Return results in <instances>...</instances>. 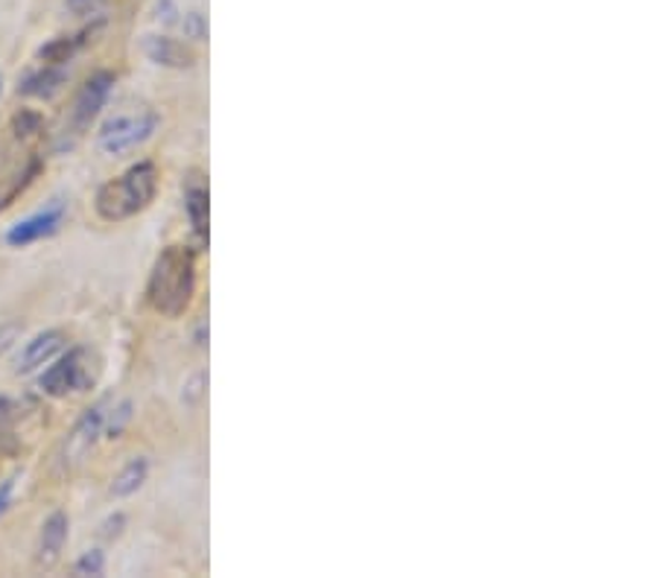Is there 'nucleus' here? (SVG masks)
Here are the masks:
<instances>
[{
	"instance_id": "obj_1",
	"label": "nucleus",
	"mask_w": 657,
	"mask_h": 578,
	"mask_svg": "<svg viewBox=\"0 0 657 578\" xmlns=\"http://www.w3.org/2000/svg\"><path fill=\"white\" fill-rule=\"evenodd\" d=\"M197 296V252L181 243L164 246L146 281V304L164 319H181Z\"/></svg>"
},
{
	"instance_id": "obj_2",
	"label": "nucleus",
	"mask_w": 657,
	"mask_h": 578,
	"mask_svg": "<svg viewBox=\"0 0 657 578\" xmlns=\"http://www.w3.org/2000/svg\"><path fill=\"white\" fill-rule=\"evenodd\" d=\"M158 167L155 162L132 164L123 176L105 181L94 196V211L105 222H126L144 213L158 196Z\"/></svg>"
},
{
	"instance_id": "obj_3",
	"label": "nucleus",
	"mask_w": 657,
	"mask_h": 578,
	"mask_svg": "<svg viewBox=\"0 0 657 578\" xmlns=\"http://www.w3.org/2000/svg\"><path fill=\"white\" fill-rule=\"evenodd\" d=\"M100 366L97 357L88 348H70L62 354L42 377H38V389L47 398H68L74 391H88L97 384Z\"/></svg>"
},
{
	"instance_id": "obj_4",
	"label": "nucleus",
	"mask_w": 657,
	"mask_h": 578,
	"mask_svg": "<svg viewBox=\"0 0 657 578\" xmlns=\"http://www.w3.org/2000/svg\"><path fill=\"white\" fill-rule=\"evenodd\" d=\"M158 123H162V118L153 109H135L126 111V114H114L100 129L97 144H100V149L105 155H126L132 149H137V146H144L155 135Z\"/></svg>"
},
{
	"instance_id": "obj_5",
	"label": "nucleus",
	"mask_w": 657,
	"mask_h": 578,
	"mask_svg": "<svg viewBox=\"0 0 657 578\" xmlns=\"http://www.w3.org/2000/svg\"><path fill=\"white\" fill-rule=\"evenodd\" d=\"M111 88H114V74L111 70H97L86 79V86L79 88L70 105V129L82 135L91 123L97 120V114L103 111V105L109 102Z\"/></svg>"
},
{
	"instance_id": "obj_6",
	"label": "nucleus",
	"mask_w": 657,
	"mask_h": 578,
	"mask_svg": "<svg viewBox=\"0 0 657 578\" xmlns=\"http://www.w3.org/2000/svg\"><path fill=\"white\" fill-rule=\"evenodd\" d=\"M103 421H105L103 403L86 409V415L79 418L77 424H74V430H70L68 438H65V444H62V465H65V468L70 470L86 462L88 453L94 451L97 438L103 435Z\"/></svg>"
},
{
	"instance_id": "obj_7",
	"label": "nucleus",
	"mask_w": 657,
	"mask_h": 578,
	"mask_svg": "<svg viewBox=\"0 0 657 578\" xmlns=\"http://www.w3.org/2000/svg\"><path fill=\"white\" fill-rule=\"evenodd\" d=\"M62 220H65V204L62 202L47 204L44 211H38V213H33V216H26V220L15 222V225L7 231V243L12 248L33 246V243H38V240L53 237V234L59 231Z\"/></svg>"
},
{
	"instance_id": "obj_8",
	"label": "nucleus",
	"mask_w": 657,
	"mask_h": 578,
	"mask_svg": "<svg viewBox=\"0 0 657 578\" xmlns=\"http://www.w3.org/2000/svg\"><path fill=\"white\" fill-rule=\"evenodd\" d=\"M185 213L193 234L208 243V222H211V190L202 170H190L185 179Z\"/></svg>"
},
{
	"instance_id": "obj_9",
	"label": "nucleus",
	"mask_w": 657,
	"mask_h": 578,
	"mask_svg": "<svg viewBox=\"0 0 657 578\" xmlns=\"http://www.w3.org/2000/svg\"><path fill=\"white\" fill-rule=\"evenodd\" d=\"M68 529L70 520L65 511H53L51 518L44 520L38 546H35V567H38V570H53V567L59 564L62 549L68 544Z\"/></svg>"
},
{
	"instance_id": "obj_10",
	"label": "nucleus",
	"mask_w": 657,
	"mask_h": 578,
	"mask_svg": "<svg viewBox=\"0 0 657 578\" xmlns=\"http://www.w3.org/2000/svg\"><path fill=\"white\" fill-rule=\"evenodd\" d=\"M65 345H68V336H65V331H59V327L38 333V336H33V340L26 342L24 348H21V354H18L15 371L18 375H30L35 368H42L44 363L59 357L62 351H65Z\"/></svg>"
},
{
	"instance_id": "obj_11",
	"label": "nucleus",
	"mask_w": 657,
	"mask_h": 578,
	"mask_svg": "<svg viewBox=\"0 0 657 578\" xmlns=\"http://www.w3.org/2000/svg\"><path fill=\"white\" fill-rule=\"evenodd\" d=\"M144 53L146 59L162 65V68L172 70H190L197 65V53L193 47H188L179 38H170V35H146L144 38Z\"/></svg>"
},
{
	"instance_id": "obj_12",
	"label": "nucleus",
	"mask_w": 657,
	"mask_h": 578,
	"mask_svg": "<svg viewBox=\"0 0 657 578\" xmlns=\"http://www.w3.org/2000/svg\"><path fill=\"white\" fill-rule=\"evenodd\" d=\"M65 79H68V70L62 68V65H44L42 62V68L26 74L24 82L18 86V91L26 97H42V100H47V97H53L65 86Z\"/></svg>"
},
{
	"instance_id": "obj_13",
	"label": "nucleus",
	"mask_w": 657,
	"mask_h": 578,
	"mask_svg": "<svg viewBox=\"0 0 657 578\" xmlns=\"http://www.w3.org/2000/svg\"><path fill=\"white\" fill-rule=\"evenodd\" d=\"M146 479H149V462H146L144 456H135V459L126 462V465L120 468L118 477L111 479L109 493L114 500H126V497H132V493H137L144 488Z\"/></svg>"
},
{
	"instance_id": "obj_14",
	"label": "nucleus",
	"mask_w": 657,
	"mask_h": 578,
	"mask_svg": "<svg viewBox=\"0 0 657 578\" xmlns=\"http://www.w3.org/2000/svg\"><path fill=\"white\" fill-rule=\"evenodd\" d=\"M88 35H94V30H82V33H74V35H59V38H53V42H47L38 51V59L44 62V65H68L74 56H77L82 47H86Z\"/></svg>"
},
{
	"instance_id": "obj_15",
	"label": "nucleus",
	"mask_w": 657,
	"mask_h": 578,
	"mask_svg": "<svg viewBox=\"0 0 657 578\" xmlns=\"http://www.w3.org/2000/svg\"><path fill=\"white\" fill-rule=\"evenodd\" d=\"M129 421H132V400H123V403L114 409V415H111L109 421H103L105 438H118V435L126 430Z\"/></svg>"
},
{
	"instance_id": "obj_16",
	"label": "nucleus",
	"mask_w": 657,
	"mask_h": 578,
	"mask_svg": "<svg viewBox=\"0 0 657 578\" xmlns=\"http://www.w3.org/2000/svg\"><path fill=\"white\" fill-rule=\"evenodd\" d=\"M74 573H77V576H103L105 555L100 553V549H88V553H82V558L74 564Z\"/></svg>"
},
{
	"instance_id": "obj_17",
	"label": "nucleus",
	"mask_w": 657,
	"mask_h": 578,
	"mask_svg": "<svg viewBox=\"0 0 657 578\" xmlns=\"http://www.w3.org/2000/svg\"><path fill=\"white\" fill-rule=\"evenodd\" d=\"M202 394H205V375L199 371V375L190 377L188 389H185V394H181V398H185V403H190V407H197L199 400H202Z\"/></svg>"
},
{
	"instance_id": "obj_18",
	"label": "nucleus",
	"mask_w": 657,
	"mask_h": 578,
	"mask_svg": "<svg viewBox=\"0 0 657 578\" xmlns=\"http://www.w3.org/2000/svg\"><path fill=\"white\" fill-rule=\"evenodd\" d=\"M185 33H188L190 38H197V42H205V38H208L205 18L199 15V12H190L188 21H185Z\"/></svg>"
},
{
	"instance_id": "obj_19",
	"label": "nucleus",
	"mask_w": 657,
	"mask_h": 578,
	"mask_svg": "<svg viewBox=\"0 0 657 578\" xmlns=\"http://www.w3.org/2000/svg\"><path fill=\"white\" fill-rule=\"evenodd\" d=\"M12 491H15V479H3V482H0V518H3V511H7L9 502H12Z\"/></svg>"
},
{
	"instance_id": "obj_20",
	"label": "nucleus",
	"mask_w": 657,
	"mask_h": 578,
	"mask_svg": "<svg viewBox=\"0 0 657 578\" xmlns=\"http://www.w3.org/2000/svg\"><path fill=\"white\" fill-rule=\"evenodd\" d=\"M15 336H18L15 324H12V327H7V331L0 333V351H7L9 345H12V342H9V340H15Z\"/></svg>"
},
{
	"instance_id": "obj_21",
	"label": "nucleus",
	"mask_w": 657,
	"mask_h": 578,
	"mask_svg": "<svg viewBox=\"0 0 657 578\" xmlns=\"http://www.w3.org/2000/svg\"><path fill=\"white\" fill-rule=\"evenodd\" d=\"M12 412H15V409L9 403V398H0V426L7 424L9 418H12Z\"/></svg>"
},
{
	"instance_id": "obj_22",
	"label": "nucleus",
	"mask_w": 657,
	"mask_h": 578,
	"mask_svg": "<svg viewBox=\"0 0 657 578\" xmlns=\"http://www.w3.org/2000/svg\"><path fill=\"white\" fill-rule=\"evenodd\" d=\"M70 3H91V0H70Z\"/></svg>"
},
{
	"instance_id": "obj_23",
	"label": "nucleus",
	"mask_w": 657,
	"mask_h": 578,
	"mask_svg": "<svg viewBox=\"0 0 657 578\" xmlns=\"http://www.w3.org/2000/svg\"><path fill=\"white\" fill-rule=\"evenodd\" d=\"M0 91H3V79H0Z\"/></svg>"
}]
</instances>
